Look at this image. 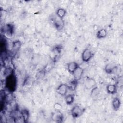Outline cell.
<instances>
[{
	"label": "cell",
	"instance_id": "cell-17",
	"mask_svg": "<svg viewBox=\"0 0 123 123\" xmlns=\"http://www.w3.org/2000/svg\"><path fill=\"white\" fill-rule=\"evenodd\" d=\"M77 84V81L75 79H74L73 80L69 82V84L68 85H67V86L69 89L72 90H74L76 87Z\"/></svg>",
	"mask_w": 123,
	"mask_h": 123
},
{
	"label": "cell",
	"instance_id": "cell-13",
	"mask_svg": "<svg viewBox=\"0 0 123 123\" xmlns=\"http://www.w3.org/2000/svg\"><path fill=\"white\" fill-rule=\"evenodd\" d=\"M107 34V32L106 29H101L98 30L97 33V37L98 38H105Z\"/></svg>",
	"mask_w": 123,
	"mask_h": 123
},
{
	"label": "cell",
	"instance_id": "cell-10",
	"mask_svg": "<svg viewBox=\"0 0 123 123\" xmlns=\"http://www.w3.org/2000/svg\"><path fill=\"white\" fill-rule=\"evenodd\" d=\"M79 66L78 63H77L76 62H70L68 64V71L71 73L73 74V72L75 70V69Z\"/></svg>",
	"mask_w": 123,
	"mask_h": 123
},
{
	"label": "cell",
	"instance_id": "cell-3",
	"mask_svg": "<svg viewBox=\"0 0 123 123\" xmlns=\"http://www.w3.org/2000/svg\"><path fill=\"white\" fill-rule=\"evenodd\" d=\"M93 54L90 50L88 49H85L82 54V59L83 62H87L92 57Z\"/></svg>",
	"mask_w": 123,
	"mask_h": 123
},
{
	"label": "cell",
	"instance_id": "cell-16",
	"mask_svg": "<svg viewBox=\"0 0 123 123\" xmlns=\"http://www.w3.org/2000/svg\"><path fill=\"white\" fill-rule=\"evenodd\" d=\"M65 102L68 105L72 104L74 101V96L73 95L69 94L65 96Z\"/></svg>",
	"mask_w": 123,
	"mask_h": 123
},
{
	"label": "cell",
	"instance_id": "cell-11",
	"mask_svg": "<svg viewBox=\"0 0 123 123\" xmlns=\"http://www.w3.org/2000/svg\"><path fill=\"white\" fill-rule=\"evenodd\" d=\"M112 105L113 109L115 111H117L119 109L121 106V101L118 98H115L112 102Z\"/></svg>",
	"mask_w": 123,
	"mask_h": 123
},
{
	"label": "cell",
	"instance_id": "cell-9",
	"mask_svg": "<svg viewBox=\"0 0 123 123\" xmlns=\"http://www.w3.org/2000/svg\"><path fill=\"white\" fill-rule=\"evenodd\" d=\"M54 25L58 30L61 31L64 27V22L62 19L59 18L58 20H56L54 22Z\"/></svg>",
	"mask_w": 123,
	"mask_h": 123
},
{
	"label": "cell",
	"instance_id": "cell-1",
	"mask_svg": "<svg viewBox=\"0 0 123 123\" xmlns=\"http://www.w3.org/2000/svg\"><path fill=\"white\" fill-rule=\"evenodd\" d=\"M6 86L7 89L11 92L14 91L15 90L16 86V79L14 74H10L7 76Z\"/></svg>",
	"mask_w": 123,
	"mask_h": 123
},
{
	"label": "cell",
	"instance_id": "cell-12",
	"mask_svg": "<svg viewBox=\"0 0 123 123\" xmlns=\"http://www.w3.org/2000/svg\"><path fill=\"white\" fill-rule=\"evenodd\" d=\"M21 115L24 122L25 123L27 122L29 117V113L28 111L26 109L23 110L21 111Z\"/></svg>",
	"mask_w": 123,
	"mask_h": 123
},
{
	"label": "cell",
	"instance_id": "cell-4",
	"mask_svg": "<svg viewBox=\"0 0 123 123\" xmlns=\"http://www.w3.org/2000/svg\"><path fill=\"white\" fill-rule=\"evenodd\" d=\"M84 85L86 89H90L96 86V82L93 78L87 77L85 81Z\"/></svg>",
	"mask_w": 123,
	"mask_h": 123
},
{
	"label": "cell",
	"instance_id": "cell-14",
	"mask_svg": "<svg viewBox=\"0 0 123 123\" xmlns=\"http://www.w3.org/2000/svg\"><path fill=\"white\" fill-rule=\"evenodd\" d=\"M116 86L114 85H108L107 86V91L111 94H115L116 92Z\"/></svg>",
	"mask_w": 123,
	"mask_h": 123
},
{
	"label": "cell",
	"instance_id": "cell-5",
	"mask_svg": "<svg viewBox=\"0 0 123 123\" xmlns=\"http://www.w3.org/2000/svg\"><path fill=\"white\" fill-rule=\"evenodd\" d=\"M83 73L84 69L78 66L73 73L74 79L77 81L79 80L82 78Z\"/></svg>",
	"mask_w": 123,
	"mask_h": 123
},
{
	"label": "cell",
	"instance_id": "cell-2",
	"mask_svg": "<svg viewBox=\"0 0 123 123\" xmlns=\"http://www.w3.org/2000/svg\"><path fill=\"white\" fill-rule=\"evenodd\" d=\"M84 111V109H82L78 105L74 106L71 110V113L73 117L74 118L81 116Z\"/></svg>",
	"mask_w": 123,
	"mask_h": 123
},
{
	"label": "cell",
	"instance_id": "cell-15",
	"mask_svg": "<svg viewBox=\"0 0 123 123\" xmlns=\"http://www.w3.org/2000/svg\"><path fill=\"white\" fill-rule=\"evenodd\" d=\"M66 13V10L63 8H59L58 9L56 12V14L58 18L60 19H62L65 15Z\"/></svg>",
	"mask_w": 123,
	"mask_h": 123
},
{
	"label": "cell",
	"instance_id": "cell-7",
	"mask_svg": "<svg viewBox=\"0 0 123 123\" xmlns=\"http://www.w3.org/2000/svg\"><path fill=\"white\" fill-rule=\"evenodd\" d=\"M51 118L52 120L56 122L61 123L62 122L63 120V116L62 114L60 112V111H57L52 114Z\"/></svg>",
	"mask_w": 123,
	"mask_h": 123
},
{
	"label": "cell",
	"instance_id": "cell-20",
	"mask_svg": "<svg viewBox=\"0 0 123 123\" xmlns=\"http://www.w3.org/2000/svg\"><path fill=\"white\" fill-rule=\"evenodd\" d=\"M21 47V43L19 41H15L13 44V47L15 49H18Z\"/></svg>",
	"mask_w": 123,
	"mask_h": 123
},
{
	"label": "cell",
	"instance_id": "cell-18",
	"mask_svg": "<svg viewBox=\"0 0 123 123\" xmlns=\"http://www.w3.org/2000/svg\"><path fill=\"white\" fill-rule=\"evenodd\" d=\"M99 93V89L97 87L95 86L92 89L91 92V96L93 98H96V97H98Z\"/></svg>",
	"mask_w": 123,
	"mask_h": 123
},
{
	"label": "cell",
	"instance_id": "cell-21",
	"mask_svg": "<svg viewBox=\"0 0 123 123\" xmlns=\"http://www.w3.org/2000/svg\"><path fill=\"white\" fill-rule=\"evenodd\" d=\"M54 108L57 111H60L62 109V106L60 104L58 103H56L54 105Z\"/></svg>",
	"mask_w": 123,
	"mask_h": 123
},
{
	"label": "cell",
	"instance_id": "cell-19",
	"mask_svg": "<svg viewBox=\"0 0 123 123\" xmlns=\"http://www.w3.org/2000/svg\"><path fill=\"white\" fill-rule=\"evenodd\" d=\"M45 74H46V73L45 71L40 70L37 73L36 75V77L37 80H41V79H42L45 77Z\"/></svg>",
	"mask_w": 123,
	"mask_h": 123
},
{
	"label": "cell",
	"instance_id": "cell-8",
	"mask_svg": "<svg viewBox=\"0 0 123 123\" xmlns=\"http://www.w3.org/2000/svg\"><path fill=\"white\" fill-rule=\"evenodd\" d=\"M116 68L117 65L115 63L110 62L106 65L104 70L107 74H111L113 72Z\"/></svg>",
	"mask_w": 123,
	"mask_h": 123
},
{
	"label": "cell",
	"instance_id": "cell-6",
	"mask_svg": "<svg viewBox=\"0 0 123 123\" xmlns=\"http://www.w3.org/2000/svg\"><path fill=\"white\" fill-rule=\"evenodd\" d=\"M68 87L67 85L66 84H61L57 88L56 91L60 95L64 96L66 94L67 92Z\"/></svg>",
	"mask_w": 123,
	"mask_h": 123
}]
</instances>
